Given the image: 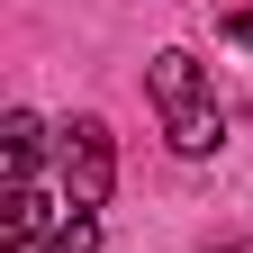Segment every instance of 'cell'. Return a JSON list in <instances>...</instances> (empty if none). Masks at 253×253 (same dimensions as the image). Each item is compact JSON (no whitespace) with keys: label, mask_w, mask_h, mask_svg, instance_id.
<instances>
[{"label":"cell","mask_w":253,"mask_h":253,"mask_svg":"<svg viewBox=\"0 0 253 253\" xmlns=\"http://www.w3.org/2000/svg\"><path fill=\"white\" fill-rule=\"evenodd\" d=\"M145 90H154V109H163V136H172V154H217L226 145V109H217V82H208V63L199 54H181V45H163L145 63Z\"/></svg>","instance_id":"obj_1"},{"label":"cell","mask_w":253,"mask_h":253,"mask_svg":"<svg viewBox=\"0 0 253 253\" xmlns=\"http://www.w3.org/2000/svg\"><path fill=\"white\" fill-rule=\"evenodd\" d=\"M54 163H63V208H73V217H90V208L109 199V181H118V154H109V126L100 118H73V126H63Z\"/></svg>","instance_id":"obj_2"},{"label":"cell","mask_w":253,"mask_h":253,"mask_svg":"<svg viewBox=\"0 0 253 253\" xmlns=\"http://www.w3.org/2000/svg\"><path fill=\"white\" fill-rule=\"evenodd\" d=\"M37 145H45V126L27 118V109H9V126H0V172H9V181H37Z\"/></svg>","instance_id":"obj_3"},{"label":"cell","mask_w":253,"mask_h":253,"mask_svg":"<svg viewBox=\"0 0 253 253\" xmlns=\"http://www.w3.org/2000/svg\"><path fill=\"white\" fill-rule=\"evenodd\" d=\"M18 253H100V226L63 208V226H54V235H37V244H18Z\"/></svg>","instance_id":"obj_4"},{"label":"cell","mask_w":253,"mask_h":253,"mask_svg":"<svg viewBox=\"0 0 253 253\" xmlns=\"http://www.w3.org/2000/svg\"><path fill=\"white\" fill-rule=\"evenodd\" d=\"M226 37H235V45H253V0H244L235 18H226Z\"/></svg>","instance_id":"obj_5"},{"label":"cell","mask_w":253,"mask_h":253,"mask_svg":"<svg viewBox=\"0 0 253 253\" xmlns=\"http://www.w3.org/2000/svg\"><path fill=\"white\" fill-rule=\"evenodd\" d=\"M217 253H235V244H217Z\"/></svg>","instance_id":"obj_6"}]
</instances>
